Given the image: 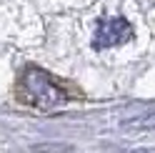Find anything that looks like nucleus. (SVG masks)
Returning <instances> with one entry per match:
<instances>
[{
    "label": "nucleus",
    "instance_id": "nucleus-5",
    "mask_svg": "<svg viewBox=\"0 0 155 153\" xmlns=\"http://www.w3.org/2000/svg\"><path fill=\"white\" fill-rule=\"evenodd\" d=\"M130 153H155V151H148V148H138V151H130Z\"/></svg>",
    "mask_w": 155,
    "mask_h": 153
},
{
    "label": "nucleus",
    "instance_id": "nucleus-1",
    "mask_svg": "<svg viewBox=\"0 0 155 153\" xmlns=\"http://www.w3.org/2000/svg\"><path fill=\"white\" fill-rule=\"evenodd\" d=\"M20 90H23V98L25 103L38 108H53V106H60L65 103L68 93L60 83H58L53 75H48L40 68H28L20 78Z\"/></svg>",
    "mask_w": 155,
    "mask_h": 153
},
{
    "label": "nucleus",
    "instance_id": "nucleus-4",
    "mask_svg": "<svg viewBox=\"0 0 155 153\" xmlns=\"http://www.w3.org/2000/svg\"><path fill=\"white\" fill-rule=\"evenodd\" d=\"M35 153H63V151H70V146H35Z\"/></svg>",
    "mask_w": 155,
    "mask_h": 153
},
{
    "label": "nucleus",
    "instance_id": "nucleus-3",
    "mask_svg": "<svg viewBox=\"0 0 155 153\" xmlns=\"http://www.w3.org/2000/svg\"><path fill=\"white\" fill-rule=\"evenodd\" d=\"M123 128H128V131L155 128V116H140V118H130V121H123Z\"/></svg>",
    "mask_w": 155,
    "mask_h": 153
},
{
    "label": "nucleus",
    "instance_id": "nucleus-2",
    "mask_svg": "<svg viewBox=\"0 0 155 153\" xmlns=\"http://www.w3.org/2000/svg\"><path fill=\"white\" fill-rule=\"evenodd\" d=\"M133 28L125 18H105L95 30V48H115L125 40H130Z\"/></svg>",
    "mask_w": 155,
    "mask_h": 153
}]
</instances>
